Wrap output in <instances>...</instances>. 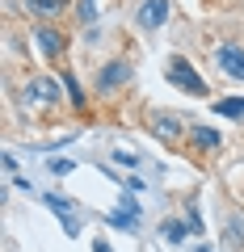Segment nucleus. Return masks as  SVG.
Returning a JSON list of instances; mask_svg holds the SVG:
<instances>
[{"instance_id": "nucleus-1", "label": "nucleus", "mask_w": 244, "mask_h": 252, "mask_svg": "<svg viewBox=\"0 0 244 252\" xmlns=\"http://www.w3.org/2000/svg\"><path fill=\"white\" fill-rule=\"evenodd\" d=\"M164 80L177 84V89H185V93H194V97H202V93H207V80H202V76L190 67V59H181V55H177V59H169Z\"/></svg>"}, {"instance_id": "nucleus-2", "label": "nucleus", "mask_w": 244, "mask_h": 252, "mask_svg": "<svg viewBox=\"0 0 244 252\" xmlns=\"http://www.w3.org/2000/svg\"><path fill=\"white\" fill-rule=\"evenodd\" d=\"M164 21H169V0H143V4L135 9V26L147 30V34H152V30H160Z\"/></svg>"}, {"instance_id": "nucleus-3", "label": "nucleus", "mask_w": 244, "mask_h": 252, "mask_svg": "<svg viewBox=\"0 0 244 252\" xmlns=\"http://www.w3.org/2000/svg\"><path fill=\"white\" fill-rule=\"evenodd\" d=\"M215 63H219V72H223V76H232V80H244V46L223 42V46L215 51Z\"/></svg>"}, {"instance_id": "nucleus-4", "label": "nucleus", "mask_w": 244, "mask_h": 252, "mask_svg": "<svg viewBox=\"0 0 244 252\" xmlns=\"http://www.w3.org/2000/svg\"><path fill=\"white\" fill-rule=\"evenodd\" d=\"M122 80H131V63H127V59H114V63H105V67H101V76H97V93L118 89Z\"/></svg>"}, {"instance_id": "nucleus-5", "label": "nucleus", "mask_w": 244, "mask_h": 252, "mask_svg": "<svg viewBox=\"0 0 244 252\" xmlns=\"http://www.w3.org/2000/svg\"><path fill=\"white\" fill-rule=\"evenodd\" d=\"M42 202H46V206H51L59 219H64V231H68V235H80V223H76V210H72V202H64L59 193H42Z\"/></svg>"}, {"instance_id": "nucleus-6", "label": "nucleus", "mask_w": 244, "mask_h": 252, "mask_svg": "<svg viewBox=\"0 0 244 252\" xmlns=\"http://www.w3.org/2000/svg\"><path fill=\"white\" fill-rule=\"evenodd\" d=\"M34 42L42 46L46 59H59V55H64V34H59V30H51V26H38V30H34Z\"/></svg>"}, {"instance_id": "nucleus-7", "label": "nucleus", "mask_w": 244, "mask_h": 252, "mask_svg": "<svg viewBox=\"0 0 244 252\" xmlns=\"http://www.w3.org/2000/svg\"><path fill=\"white\" fill-rule=\"evenodd\" d=\"M109 223H114L118 231H135V223H139V206L131 202V193L122 198V210H118V215H109Z\"/></svg>"}, {"instance_id": "nucleus-8", "label": "nucleus", "mask_w": 244, "mask_h": 252, "mask_svg": "<svg viewBox=\"0 0 244 252\" xmlns=\"http://www.w3.org/2000/svg\"><path fill=\"white\" fill-rule=\"evenodd\" d=\"M26 93L34 101H42V105H55V101H59V84H55V80H30Z\"/></svg>"}, {"instance_id": "nucleus-9", "label": "nucleus", "mask_w": 244, "mask_h": 252, "mask_svg": "<svg viewBox=\"0 0 244 252\" xmlns=\"http://www.w3.org/2000/svg\"><path fill=\"white\" fill-rule=\"evenodd\" d=\"M152 122H156V135L160 139H177L181 135V118L177 114H156Z\"/></svg>"}, {"instance_id": "nucleus-10", "label": "nucleus", "mask_w": 244, "mask_h": 252, "mask_svg": "<svg viewBox=\"0 0 244 252\" xmlns=\"http://www.w3.org/2000/svg\"><path fill=\"white\" fill-rule=\"evenodd\" d=\"M26 9L38 13V17H55V13L68 9V0H26Z\"/></svg>"}, {"instance_id": "nucleus-11", "label": "nucleus", "mask_w": 244, "mask_h": 252, "mask_svg": "<svg viewBox=\"0 0 244 252\" xmlns=\"http://www.w3.org/2000/svg\"><path fill=\"white\" fill-rule=\"evenodd\" d=\"M190 139L198 147H219V130H210V126H190Z\"/></svg>"}, {"instance_id": "nucleus-12", "label": "nucleus", "mask_w": 244, "mask_h": 252, "mask_svg": "<svg viewBox=\"0 0 244 252\" xmlns=\"http://www.w3.org/2000/svg\"><path fill=\"white\" fill-rule=\"evenodd\" d=\"M215 114H223V118H244V97H227V101H215Z\"/></svg>"}, {"instance_id": "nucleus-13", "label": "nucleus", "mask_w": 244, "mask_h": 252, "mask_svg": "<svg viewBox=\"0 0 244 252\" xmlns=\"http://www.w3.org/2000/svg\"><path fill=\"white\" fill-rule=\"evenodd\" d=\"M190 231H194V223H181V219H169V223H164V235H169L173 244H177V240H185Z\"/></svg>"}, {"instance_id": "nucleus-14", "label": "nucleus", "mask_w": 244, "mask_h": 252, "mask_svg": "<svg viewBox=\"0 0 244 252\" xmlns=\"http://www.w3.org/2000/svg\"><path fill=\"white\" fill-rule=\"evenodd\" d=\"M64 84H68V97H72V105H84V93H80V84H76V76H64Z\"/></svg>"}, {"instance_id": "nucleus-15", "label": "nucleus", "mask_w": 244, "mask_h": 252, "mask_svg": "<svg viewBox=\"0 0 244 252\" xmlns=\"http://www.w3.org/2000/svg\"><path fill=\"white\" fill-rule=\"evenodd\" d=\"M114 160H118V164H122V168H135V164H139V156H131V152H118V156H114Z\"/></svg>"}, {"instance_id": "nucleus-16", "label": "nucleus", "mask_w": 244, "mask_h": 252, "mask_svg": "<svg viewBox=\"0 0 244 252\" xmlns=\"http://www.w3.org/2000/svg\"><path fill=\"white\" fill-rule=\"evenodd\" d=\"M93 9H97V0H80V21H93Z\"/></svg>"}, {"instance_id": "nucleus-17", "label": "nucleus", "mask_w": 244, "mask_h": 252, "mask_svg": "<svg viewBox=\"0 0 244 252\" xmlns=\"http://www.w3.org/2000/svg\"><path fill=\"white\" fill-rule=\"evenodd\" d=\"M93 252H114V248H109V244L101 240V244H93Z\"/></svg>"}]
</instances>
